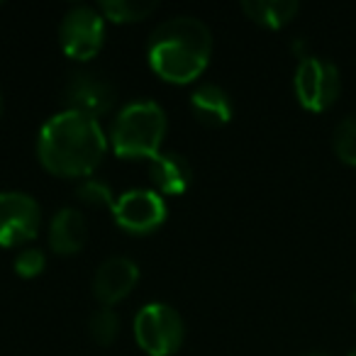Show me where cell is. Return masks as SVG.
I'll return each mask as SVG.
<instances>
[{"instance_id": "1", "label": "cell", "mask_w": 356, "mask_h": 356, "mask_svg": "<svg viewBox=\"0 0 356 356\" xmlns=\"http://www.w3.org/2000/svg\"><path fill=\"white\" fill-rule=\"evenodd\" d=\"M108 137L98 120L81 113H56L40 129L37 156L49 173L61 178H86L100 166Z\"/></svg>"}, {"instance_id": "2", "label": "cell", "mask_w": 356, "mask_h": 356, "mask_svg": "<svg viewBox=\"0 0 356 356\" xmlns=\"http://www.w3.org/2000/svg\"><path fill=\"white\" fill-rule=\"evenodd\" d=\"M210 56L213 32L203 20L188 15L163 20L147 44L149 66L166 83H193L208 69Z\"/></svg>"}, {"instance_id": "3", "label": "cell", "mask_w": 356, "mask_h": 356, "mask_svg": "<svg viewBox=\"0 0 356 356\" xmlns=\"http://www.w3.org/2000/svg\"><path fill=\"white\" fill-rule=\"evenodd\" d=\"M168 120L154 100L124 105L110 127L108 144L120 159H154L161 154Z\"/></svg>"}, {"instance_id": "4", "label": "cell", "mask_w": 356, "mask_h": 356, "mask_svg": "<svg viewBox=\"0 0 356 356\" xmlns=\"http://www.w3.org/2000/svg\"><path fill=\"white\" fill-rule=\"evenodd\" d=\"M134 339L149 356H171L184 346L186 325L176 307L149 302L134 317Z\"/></svg>"}, {"instance_id": "5", "label": "cell", "mask_w": 356, "mask_h": 356, "mask_svg": "<svg viewBox=\"0 0 356 356\" xmlns=\"http://www.w3.org/2000/svg\"><path fill=\"white\" fill-rule=\"evenodd\" d=\"M296 98L307 113H325L337 103L341 93V76L332 61L310 56L298 61L293 76Z\"/></svg>"}, {"instance_id": "6", "label": "cell", "mask_w": 356, "mask_h": 356, "mask_svg": "<svg viewBox=\"0 0 356 356\" xmlns=\"http://www.w3.org/2000/svg\"><path fill=\"white\" fill-rule=\"evenodd\" d=\"M61 49L74 61H90L105 42V17L98 8L74 6L59 25Z\"/></svg>"}, {"instance_id": "7", "label": "cell", "mask_w": 356, "mask_h": 356, "mask_svg": "<svg viewBox=\"0 0 356 356\" xmlns=\"http://www.w3.org/2000/svg\"><path fill=\"white\" fill-rule=\"evenodd\" d=\"M42 210L37 200L20 191L0 193V247H22L40 232Z\"/></svg>"}, {"instance_id": "8", "label": "cell", "mask_w": 356, "mask_h": 356, "mask_svg": "<svg viewBox=\"0 0 356 356\" xmlns=\"http://www.w3.org/2000/svg\"><path fill=\"white\" fill-rule=\"evenodd\" d=\"M118 90L103 74L90 69L74 71L64 86V105L71 113L88 115L98 120L108 115L115 105Z\"/></svg>"}, {"instance_id": "9", "label": "cell", "mask_w": 356, "mask_h": 356, "mask_svg": "<svg viewBox=\"0 0 356 356\" xmlns=\"http://www.w3.org/2000/svg\"><path fill=\"white\" fill-rule=\"evenodd\" d=\"M113 218L129 234H149L166 220V203L156 191L134 188L122 193L113 205Z\"/></svg>"}, {"instance_id": "10", "label": "cell", "mask_w": 356, "mask_h": 356, "mask_svg": "<svg viewBox=\"0 0 356 356\" xmlns=\"http://www.w3.org/2000/svg\"><path fill=\"white\" fill-rule=\"evenodd\" d=\"M139 281V266L127 257H110L93 276V296L103 307L122 302Z\"/></svg>"}, {"instance_id": "11", "label": "cell", "mask_w": 356, "mask_h": 356, "mask_svg": "<svg viewBox=\"0 0 356 356\" xmlns=\"http://www.w3.org/2000/svg\"><path fill=\"white\" fill-rule=\"evenodd\" d=\"M149 176L159 195H181L188 191L193 181V166L191 161L178 152H161L152 159Z\"/></svg>"}, {"instance_id": "12", "label": "cell", "mask_w": 356, "mask_h": 356, "mask_svg": "<svg viewBox=\"0 0 356 356\" xmlns=\"http://www.w3.org/2000/svg\"><path fill=\"white\" fill-rule=\"evenodd\" d=\"M88 239V222L76 208H61L49 222V247L54 254L71 257L83 249Z\"/></svg>"}, {"instance_id": "13", "label": "cell", "mask_w": 356, "mask_h": 356, "mask_svg": "<svg viewBox=\"0 0 356 356\" xmlns=\"http://www.w3.org/2000/svg\"><path fill=\"white\" fill-rule=\"evenodd\" d=\"M191 110L195 120L205 127H222L232 120V100L227 90L220 88L218 83H203L191 95Z\"/></svg>"}, {"instance_id": "14", "label": "cell", "mask_w": 356, "mask_h": 356, "mask_svg": "<svg viewBox=\"0 0 356 356\" xmlns=\"http://www.w3.org/2000/svg\"><path fill=\"white\" fill-rule=\"evenodd\" d=\"M242 10L259 27L281 30L296 20V15L300 13V3L298 0H244Z\"/></svg>"}, {"instance_id": "15", "label": "cell", "mask_w": 356, "mask_h": 356, "mask_svg": "<svg viewBox=\"0 0 356 356\" xmlns=\"http://www.w3.org/2000/svg\"><path fill=\"white\" fill-rule=\"evenodd\" d=\"M100 15L115 25H129V22H142L156 10V3L152 0H105L98 6Z\"/></svg>"}, {"instance_id": "16", "label": "cell", "mask_w": 356, "mask_h": 356, "mask_svg": "<svg viewBox=\"0 0 356 356\" xmlns=\"http://www.w3.org/2000/svg\"><path fill=\"white\" fill-rule=\"evenodd\" d=\"M332 149L346 166H356V113L344 118L332 134Z\"/></svg>"}, {"instance_id": "17", "label": "cell", "mask_w": 356, "mask_h": 356, "mask_svg": "<svg viewBox=\"0 0 356 356\" xmlns=\"http://www.w3.org/2000/svg\"><path fill=\"white\" fill-rule=\"evenodd\" d=\"M88 332L90 339L100 346H110L120 334V317L115 315L113 307H100L98 312H93L88 320Z\"/></svg>"}, {"instance_id": "18", "label": "cell", "mask_w": 356, "mask_h": 356, "mask_svg": "<svg viewBox=\"0 0 356 356\" xmlns=\"http://www.w3.org/2000/svg\"><path fill=\"white\" fill-rule=\"evenodd\" d=\"M76 198L83 205H90V208H110L115 205V195L110 191V186L100 178H83L76 188Z\"/></svg>"}, {"instance_id": "19", "label": "cell", "mask_w": 356, "mask_h": 356, "mask_svg": "<svg viewBox=\"0 0 356 356\" xmlns=\"http://www.w3.org/2000/svg\"><path fill=\"white\" fill-rule=\"evenodd\" d=\"M47 268V257L42 249H22L15 259V273L20 278H37L40 273H44Z\"/></svg>"}, {"instance_id": "20", "label": "cell", "mask_w": 356, "mask_h": 356, "mask_svg": "<svg viewBox=\"0 0 356 356\" xmlns=\"http://www.w3.org/2000/svg\"><path fill=\"white\" fill-rule=\"evenodd\" d=\"M305 356H332V354H327V351H310V354H305Z\"/></svg>"}, {"instance_id": "21", "label": "cell", "mask_w": 356, "mask_h": 356, "mask_svg": "<svg viewBox=\"0 0 356 356\" xmlns=\"http://www.w3.org/2000/svg\"><path fill=\"white\" fill-rule=\"evenodd\" d=\"M0 115H3V90H0Z\"/></svg>"}, {"instance_id": "22", "label": "cell", "mask_w": 356, "mask_h": 356, "mask_svg": "<svg viewBox=\"0 0 356 356\" xmlns=\"http://www.w3.org/2000/svg\"><path fill=\"white\" fill-rule=\"evenodd\" d=\"M346 356H356V346H354V349H351V351H349V354H346Z\"/></svg>"}, {"instance_id": "23", "label": "cell", "mask_w": 356, "mask_h": 356, "mask_svg": "<svg viewBox=\"0 0 356 356\" xmlns=\"http://www.w3.org/2000/svg\"><path fill=\"white\" fill-rule=\"evenodd\" d=\"M354 307H356V293H354Z\"/></svg>"}]
</instances>
